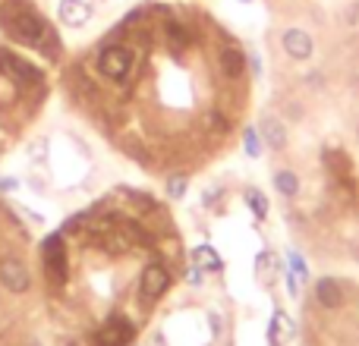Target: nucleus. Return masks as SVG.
Instances as JSON below:
<instances>
[{
    "label": "nucleus",
    "instance_id": "1",
    "mask_svg": "<svg viewBox=\"0 0 359 346\" xmlns=\"http://www.w3.org/2000/svg\"><path fill=\"white\" fill-rule=\"evenodd\" d=\"M133 69V50L123 44H107L98 54V73L111 82H123Z\"/></svg>",
    "mask_w": 359,
    "mask_h": 346
},
{
    "label": "nucleus",
    "instance_id": "2",
    "mask_svg": "<svg viewBox=\"0 0 359 346\" xmlns=\"http://www.w3.org/2000/svg\"><path fill=\"white\" fill-rule=\"evenodd\" d=\"M6 32H10L16 41H25V44H41L44 32H48V25L41 22V19L35 16V13H29L22 6V10L10 13L6 16Z\"/></svg>",
    "mask_w": 359,
    "mask_h": 346
},
{
    "label": "nucleus",
    "instance_id": "3",
    "mask_svg": "<svg viewBox=\"0 0 359 346\" xmlns=\"http://www.w3.org/2000/svg\"><path fill=\"white\" fill-rule=\"evenodd\" d=\"M44 252V271L54 286L67 284V246H63V233H50L41 246Z\"/></svg>",
    "mask_w": 359,
    "mask_h": 346
},
{
    "label": "nucleus",
    "instance_id": "4",
    "mask_svg": "<svg viewBox=\"0 0 359 346\" xmlns=\"http://www.w3.org/2000/svg\"><path fill=\"white\" fill-rule=\"evenodd\" d=\"M0 286L6 293H13V296H22V293L32 290V274L22 258H16V255L0 258Z\"/></svg>",
    "mask_w": 359,
    "mask_h": 346
},
{
    "label": "nucleus",
    "instance_id": "5",
    "mask_svg": "<svg viewBox=\"0 0 359 346\" xmlns=\"http://www.w3.org/2000/svg\"><path fill=\"white\" fill-rule=\"evenodd\" d=\"M133 324L126 321V318L120 315H111L107 318V324L98 331V337H95V343L98 346H130L133 343Z\"/></svg>",
    "mask_w": 359,
    "mask_h": 346
},
{
    "label": "nucleus",
    "instance_id": "6",
    "mask_svg": "<svg viewBox=\"0 0 359 346\" xmlns=\"http://www.w3.org/2000/svg\"><path fill=\"white\" fill-rule=\"evenodd\" d=\"M170 290V271L161 261H151L142 271V296L145 299H161Z\"/></svg>",
    "mask_w": 359,
    "mask_h": 346
},
{
    "label": "nucleus",
    "instance_id": "7",
    "mask_svg": "<svg viewBox=\"0 0 359 346\" xmlns=\"http://www.w3.org/2000/svg\"><path fill=\"white\" fill-rule=\"evenodd\" d=\"M280 44H284V50L293 57V60H309L312 50H316V44H312V35L303 29H287L284 38H280Z\"/></svg>",
    "mask_w": 359,
    "mask_h": 346
},
{
    "label": "nucleus",
    "instance_id": "8",
    "mask_svg": "<svg viewBox=\"0 0 359 346\" xmlns=\"http://www.w3.org/2000/svg\"><path fill=\"white\" fill-rule=\"evenodd\" d=\"M57 16H60V22L69 25V29H82V25L92 19V6H88L86 0H60Z\"/></svg>",
    "mask_w": 359,
    "mask_h": 346
},
{
    "label": "nucleus",
    "instance_id": "9",
    "mask_svg": "<svg viewBox=\"0 0 359 346\" xmlns=\"http://www.w3.org/2000/svg\"><path fill=\"white\" fill-rule=\"evenodd\" d=\"M0 60H4V69L13 76L16 82H25V85H41V73H38L35 67H29L25 60H19V57L6 54V50H0Z\"/></svg>",
    "mask_w": 359,
    "mask_h": 346
},
{
    "label": "nucleus",
    "instance_id": "10",
    "mask_svg": "<svg viewBox=\"0 0 359 346\" xmlns=\"http://www.w3.org/2000/svg\"><path fill=\"white\" fill-rule=\"evenodd\" d=\"M259 136H262V142L268 145V148H274V151H284L287 148V126L280 123L278 117H265L259 123Z\"/></svg>",
    "mask_w": 359,
    "mask_h": 346
},
{
    "label": "nucleus",
    "instance_id": "11",
    "mask_svg": "<svg viewBox=\"0 0 359 346\" xmlns=\"http://www.w3.org/2000/svg\"><path fill=\"white\" fill-rule=\"evenodd\" d=\"M316 299L325 305V309H341V305H344L341 284H337L334 277H322L316 284Z\"/></svg>",
    "mask_w": 359,
    "mask_h": 346
},
{
    "label": "nucleus",
    "instance_id": "12",
    "mask_svg": "<svg viewBox=\"0 0 359 346\" xmlns=\"http://www.w3.org/2000/svg\"><path fill=\"white\" fill-rule=\"evenodd\" d=\"M221 69L230 76V79H240L243 69H246V54L240 48H224L221 50Z\"/></svg>",
    "mask_w": 359,
    "mask_h": 346
},
{
    "label": "nucleus",
    "instance_id": "13",
    "mask_svg": "<svg viewBox=\"0 0 359 346\" xmlns=\"http://www.w3.org/2000/svg\"><path fill=\"white\" fill-rule=\"evenodd\" d=\"M192 265L202 268V271H221L224 261H221V255H217L211 246H196V249H192Z\"/></svg>",
    "mask_w": 359,
    "mask_h": 346
},
{
    "label": "nucleus",
    "instance_id": "14",
    "mask_svg": "<svg viewBox=\"0 0 359 346\" xmlns=\"http://www.w3.org/2000/svg\"><path fill=\"white\" fill-rule=\"evenodd\" d=\"M274 189L280 192V195H297L299 192V177L293 170H278L274 173Z\"/></svg>",
    "mask_w": 359,
    "mask_h": 346
},
{
    "label": "nucleus",
    "instance_id": "15",
    "mask_svg": "<svg viewBox=\"0 0 359 346\" xmlns=\"http://www.w3.org/2000/svg\"><path fill=\"white\" fill-rule=\"evenodd\" d=\"M120 233H123L126 236V240H130V242H142V246H149V233H145V230L142 227H139V223H123V227H120Z\"/></svg>",
    "mask_w": 359,
    "mask_h": 346
},
{
    "label": "nucleus",
    "instance_id": "16",
    "mask_svg": "<svg viewBox=\"0 0 359 346\" xmlns=\"http://www.w3.org/2000/svg\"><path fill=\"white\" fill-rule=\"evenodd\" d=\"M186 189H189V177H183V173H177V177L168 179V195L170 198H183Z\"/></svg>",
    "mask_w": 359,
    "mask_h": 346
},
{
    "label": "nucleus",
    "instance_id": "17",
    "mask_svg": "<svg viewBox=\"0 0 359 346\" xmlns=\"http://www.w3.org/2000/svg\"><path fill=\"white\" fill-rule=\"evenodd\" d=\"M287 261H290L293 274H297V277H299V280H306V277H309V268H306L303 255H299V252H297V249H290V255H287Z\"/></svg>",
    "mask_w": 359,
    "mask_h": 346
},
{
    "label": "nucleus",
    "instance_id": "18",
    "mask_svg": "<svg viewBox=\"0 0 359 346\" xmlns=\"http://www.w3.org/2000/svg\"><path fill=\"white\" fill-rule=\"evenodd\" d=\"M243 142H246V151L252 158H259V151H262V139H259V130H246L243 132Z\"/></svg>",
    "mask_w": 359,
    "mask_h": 346
},
{
    "label": "nucleus",
    "instance_id": "19",
    "mask_svg": "<svg viewBox=\"0 0 359 346\" xmlns=\"http://www.w3.org/2000/svg\"><path fill=\"white\" fill-rule=\"evenodd\" d=\"M249 205H252L255 217H265L268 214V198L262 192H249Z\"/></svg>",
    "mask_w": 359,
    "mask_h": 346
},
{
    "label": "nucleus",
    "instance_id": "20",
    "mask_svg": "<svg viewBox=\"0 0 359 346\" xmlns=\"http://www.w3.org/2000/svg\"><path fill=\"white\" fill-rule=\"evenodd\" d=\"M168 35H170V41H174L177 48H180V44H186V29H183V25L170 22V25H168Z\"/></svg>",
    "mask_w": 359,
    "mask_h": 346
},
{
    "label": "nucleus",
    "instance_id": "21",
    "mask_svg": "<svg viewBox=\"0 0 359 346\" xmlns=\"http://www.w3.org/2000/svg\"><path fill=\"white\" fill-rule=\"evenodd\" d=\"M202 268H196V265H189V271H186V280H189L192 286H202Z\"/></svg>",
    "mask_w": 359,
    "mask_h": 346
},
{
    "label": "nucleus",
    "instance_id": "22",
    "mask_svg": "<svg viewBox=\"0 0 359 346\" xmlns=\"http://www.w3.org/2000/svg\"><path fill=\"white\" fill-rule=\"evenodd\" d=\"M16 186H19L16 177H0V192H13Z\"/></svg>",
    "mask_w": 359,
    "mask_h": 346
},
{
    "label": "nucleus",
    "instance_id": "23",
    "mask_svg": "<svg viewBox=\"0 0 359 346\" xmlns=\"http://www.w3.org/2000/svg\"><path fill=\"white\" fill-rule=\"evenodd\" d=\"M297 286H299V284H297V274H290V271H287V290H290V296H297V293H299Z\"/></svg>",
    "mask_w": 359,
    "mask_h": 346
},
{
    "label": "nucleus",
    "instance_id": "24",
    "mask_svg": "<svg viewBox=\"0 0 359 346\" xmlns=\"http://www.w3.org/2000/svg\"><path fill=\"white\" fill-rule=\"evenodd\" d=\"M44 155V142H38L35 148H32V158H41Z\"/></svg>",
    "mask_w": 359,
    "mask_h": 346
},
{
    "label": "nucleus",
    "instance_id": "25",
    "mask_svg": "<svg viewBox=\"0 0 359 346\" xmlns=\"http://www.w3.org/2000/svg\"><path fill=\"white\" fill-rule=\"evenodd\" d=\"M25 346H41V343H38V340H29V343H25Z\"/></svg>",
    "mask_w": 359,
    "mask_h": 346
},
{
    "label": "nucleus",
    "instance_id": "26",
    "mask_svg": "<svg viewBox=\"0 0 359 346\" xmlns=\"http://www.w3.org/2000/svg\"><path fill=\"white\" fill-rule=\"evenodd\" d=\"M356 139H359V126H356Z\"/></svg>",
    "mask_w": 359,
    "mask_h": 346
},
{
    "label": "nucleus",
    "instance_id": "27",
    "mask_svg": "<svg viewBox=\"0 0 359 346\" xmlns=\"http://www.w3.org/2000/svg\"><path fill=\"white\" fill-rule=\"evenodd\" d=\"M243 4H249V0H243Z\"/></svg>",
    "mask_w": 359,
    "mask_h": 346
}]
</instances>
